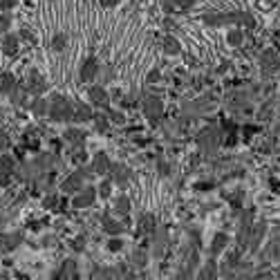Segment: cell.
<instances>
[{"mask_svg":"<svg viewBox=\"0 0 280 280\" xmlns=\"http://www.w3.org/2000/svg\"><path fill=\"white\" fill-rule=\"evenodd\" d=\"M50 119L54 121H72L74 117V103L63 94H52L50 96Z\"/></svg>","mask_w":280,"mask_h":280,"instance_id":"1","label":"cell"},{"mask_svg":"<svg viewBox=\"0 0 280 280\" xmlns=\"http://www.w3.org/2000/svg\"><path fill=\"white\" fill-rule=\"evenodd\" d=\"M25 88L32 96H43L47 92V81L36 67H32V70L25 74Z\"/></svg>","mask_w":280,"mask_h":280,"instance_id":"2","label":"cell"},{"mask_svg":"<svg viewBox=\"0 0 280 280\" xmlns=\"http://www.w3.org/2000/svg\"><path fill=\"white\" fill-rule=\"evenodd\" d=\"M197 146L202 148V153H215L220 146V132L215 128H204L197 134Z\"/></svg>","mask_w":280,"mask_h":280,"instance_id":"3","label":"cell"},{"mask_svg":"<svg viewBox=\"0 0 280 280\" xmlns=\"http://www.w3.org/2000/svg\"><path fill=\"white\" fill-rule=\"evenodd\" d=\"M83 182H85V173L79 168V171L70 173V175L65 177V182L61 184V191L67 193V195H72V193H79L81 188H83Z\"/></svg>","mask_w":280,"mask_h":280,"instance_id":"4","label":"cell"},{"mask_svg":"<svg viewBox=\"0 0 280 280\" xmlns=\"http://www.w3.org/2000/svg\"><path fill=\"white\" fill-rule=\"evenodd\" d=\"M96 200V188L92 186H83L79 193H74V200H72V206L74 209H88L92 206Z\"/></svg>","mask_w":280,"mask_h":280,"instance_id":"5","label":"cell"},{"mask_svg":"<svg viewBox=\"0 0 280 280\" xmlns=\"http://www.w3.org/2000/svg\"><path fill=\"white\" fill-rule=\"evenodd\" d=\"M142 110H144V114H146L148 121H157V119L164 114V103H162V99H157V96H146Z\"/></svg>","mask_w":280,"mask_h":280,"instance_id":"6","label":"cell"},{"mask_svg":"<svg viewBox=\"0 0 280 280\" xmlns=\"http://www.w3.org/2000/svg\"><path fill=\"white\" fill-rule=\"evenodd\" d=\"M260 67H262L264 74H273L280 70V56L273 50H264L260 56Z\"/></svg>","mask_w":280,"mask_h":280,"instance_id":"7","label":"cell"},{"mask_svg":"<svg viewBox=\"0 0 280 280\" xmlns=\"http://www.w3.org/2000/svg\"><path fill=\"white\" fill-rule=\"evenodd\" d=\"M16 171V162L12 155H0V186H7Z\"/></svg>","mask_w":280,"mask_h":280,"instance_id":"8","label":"cell"},{"mask_svg":"<svg viewBox=\"0 0 280 280\" xmlns=\"http://www.w3.org/2000/svg\"><path fill=\"white\" fill-rule=\"evenodd\" d=\"M96 74H99V61H96L94 56H90V59H85L83 63H81L79 79L83 81V83H90V81H92Z\"/></svg>","mask_w":280,"mask_h":280,"instance_id":"9","label":"cell"},{"mask_svg":"<svg viewBox=\"0 0 280 280\" xmlns=\"http://www.w3.org/2000/svg\"><path fill=\"white\" fill-rule=\"evenodd\" d=\"M0 47H3V54L5 56H16L18 54V47H21V38L16 36V34H3V43H0Z\"/></svg>","mask_w":280,"mask_h":280,"instance_id":"10","label":"cell"},{"mask_svg":"<svg viewBox=\"0 0 280 280\" xmlns=\"http://www.w3.org/2000/svg\"><path fill=\"white\" fill-rule=\"evenodd\" d=\"M110 177H112V182H117L119 186H125L130 180V171L123 166V164H110Z\"/></svg>","mask_w":280,"mask_h":280,"instance_id":"11","label":"cell"},{"mask_svg":"<svg viewBox=\"0 0 280 280\" xmlns=\"http://www.w3.org/2000/svg\"><path fill=\"white\" fill-rule=\"evenodd\" d=\"M23 242L21 233H0V253H7V251L16 249Z\"/></svg>","mask_w":280,"mask_h":280,"instance_id":"12","label":"cell"},{"mask_svg":"<svg viewBox=\"0 0 280 280\" xmlns=\"http://www.w3.org/2000/svg\"><path fill=\"white\" fill-rule=\"evenodd\" d=\"M90 101H92L94 105L108 108V103H110V94L105 92L103 85H92V88H90Z\"/></svg>","mask_w":280,"mask_h":280,"instance_id":"13","label":"cell"},{"mask_svg":"<svg viewBox=\"0 0 280 280\" xmlns=\"http://www.w3.org/2000/svg\"><path fill=\"white\" fill-rule=\"evenodd\" d=\"M90 119H94L92 108H90L88 103H74V117H72V121L85 123V121H90Z\"/></svg>","mask_w":280,"mask_h":280,"instance_id":"14","label":"cell"},{"mask_svg":"<svg viewBox=\"0 0 280 280\" xmlns=\"http://www.w3.org/2000/svg\"><path fill=\"white\" fill-rule=\"evenodd\" d=\"M110 157L105 155V153H96V155L92 157V171L96 173V175H105V173L110 171Z\"/></svg>","mask_w":280,"mask_h":280,"instance_id":"15","label":"cell"},{"mask_svg":"<svg viewBox=\"0 0 280 280\" xmlns=\"http://www.w3.org/2000/svg\"><path fill=\"white\" fill-rule=\"evenodd\" d=\"M27 96H30L27 88H23L21 83H16L14 85V90H12V94H9V99H12V105L23 108V105H27Z\"/></svg>","mask_w":280,"mask_h":280,"instance_id":"16","label":"cell"},{"mask_svg":"<svg viewBox=\"0 0 280 280\" xmlns=\"http://www.w3.org/2000/svg\"><path fill=\"white\" fill-rule=\"evenodd\" d=\"M63 139H65L67 144H72L74 148H81L83 146V142H85L83 130H79V128H67L65 132H63Z\"/></svg>","mask_w":280,"mask_h":280,"instance_id":"17","label":"cell"},{"mask_svg":"<svg viewBox=\"0 0 280 280\" xmlns=\"http://www.w3.org/2000/svg\"><path fill=\"white\" fill-rule=\"evenodd\" d=\"M251 238V213L242 215V222H240V231H238V242L240 244H247Z\"/></svg>","mask_w":280,"mask_h":280,"instance_id":"18","label":"cell"},{"mask_svg":"<svg viewBox=\"0 0 280 280\" xmlns=\"http://www.w3.org/2000/svg\"><path fill=\"white\" fill-rule=\"evenodd\" d=\"M18 177H21L23 182H34L41 177V173L36 171V166H34V162H25L21 166V171H18Z\"/></svg>","mask_w":280,"mask_h":280,"instance_id":"19","label":"cell"},{"mask_svg":"<svg viewBox=\"0 0 280 280\" xmlns=\"http://www.w3.org/2000/svg\"><path fill=\"white\" fill-rule=\"evenodd\" d=\"M56 278H79V273H76V260L67 258L65 262L61 264L59 273H56Z\"/></svg>","mask_w":280,"mask_h":280,"instance_id":"20","label":"cell"},{"mask_svg":"<svg viewBox=\"0 0 280 280\" xmlns=\"http://www.w3.org/2000/svg\"><path fill=\"white\" fill-rule=\"evenodd\" d=\"M101 226H103V231L108 235H117V233H121L123 231V226L119 224L117 220L110 218V215H101Z\"/></svg>","mask_w":280,"mask_h":280,"instance_id":"21","label":"cell"},{"mask_svg":"<svg viewBox=\"0 0 280 280\" xmlns=\"http://www.w3.org/2000/svg\"><path fill=\"white\" fill-rule=\"evenodd\" d=\"M47 112H50V101L43 99V96H36L32 103V114L34 117H45Z\"/></svg>","mask_w":280,"mask_h":280,"instance_id":"22","label":"cell"},{"mask_svg":"<svg viewBox=\"0 0 280 280\" xmlns=\"http://www.w3.org/2000/svg\"><path fill=\"white\" fill-rule=\"evenodd\" d=\"M14 85H16V79L9 72H0V94H12Z\"/></svg>","mask_w":280,"mask_h":280,"instance_id":"23","label":"cell"},{"mask_svg":"<svg viewBox=\"0 0 280 280\" xmlns=\"http://www.w3.org/2000/svg\"><path fill=\"white\" fill-rule=\"evenodd\" d=\"M226 242H229V240H226L224 233H218V235H215L213 242H211V258H218L222 251L226 249Z\"/></svg>","mask_w":280,"mask_h":280,"instance_id":"24","label":"cell"},{"mask_svg":"<svg viewBox=\"0 0 280 280\" xmlns=\"http://www.w3.org/2000/svg\"><path fill=\"white\" fill-rule=\"evenodd\" d=\"M155 226H157V222L153 215H144L137 224V231L139 233H155Z\"/></svg>","mask_w":280,"mask_h":280,"instance_id":"25","label":"cell"},{"mask_svg":"<svg viewBox=\"0 0 280 280\" xmlns=\"http://www.w3.org/2000/svg\"><path fill=\"white\" fill-rule=\"evenodd\" d=\"M209 25H224V23H233V14H211L206 16Z\"/></svg>","mask_w":280,"mask_h":280,"instance_id":"26","label":"cell"},{"mask_svg":"<svg viewBox=\"0 0 280 280\" xmlns=\"http://www.w3.org/2000/svg\"><path fill=\"white\" fill-rule=\"evenodd\" d=\"M114 213H119V215L130 213V200L125 195H119L117 200H114Z\"/></svg>","mask_w":280,"mask_h":280,"instance_id":"27","label":"cell"},{"mask_svg":"<svg viewBox=\"0 0 280 280\" xmlns=\"http://www.w3.org/2000/svg\"><path fill=\"white\" fill-rule=\"evenodd\" d=\"M264 231H267V224H264V222H260L258 229H255V233H253V238H251V251L258 249V244H260V240H262Z\"/></svg>","mask_w":280,"mask_h":280,"instance_id":"28","label":"cell"},{"mask_svg":"<svg viewBox=\"0 0 280 280\" xmlns=\"http://www.w3.org/2000/svg\"><path fill=\"white\" fill-rule=\"evenodd\" d=\"M180 41H177V38H166V41H164V52H166V54H180Z\"/></svg>","mask_w":280,"mask_h":280,"instance_id":"29","label":"cell"},{"mask_svg":"<svg viewBox=\"0 0 280 280\" xmlns=\"http://www.w3.org/2000/svg\"><path fill=\"white\" fill-rule=\"evenodd\" d=\"M215 276H218V267H215L213 260H209V262L204 264V269H202L200 278H215Z\"/></svg>","mask_w":280,"mask_h":280,"instance_id":"30","label":"cell"},{"mask_svg":"<svg viewBox=\"0 0 280 280\" xmlns=\"http://www.w3.org/2000/svg\"><path fill=\"white\" fill-rule=\"evenodd\" d=\"M65 45H67V36H65V34H56V36L52 38V50L61 52V50H65Z\"/></svg>","mask_w":280,"mask_h":280,"instance_id":"31","label":"cell"},{"mask_svg":"<svg viewBox=\"0 0 280 280\" xmlns=\"http://www.w3.org/2000/svg\"><path fill=\"white\" fill-rule=\"evenodd\" d=\"M130 260H132V264H137L139 269L146 267V262H148V258H146V253H144V251H134V253L130 255Z\"/></svg>","mask_w":280,"mask_h":280,"instance_id":"32","label":"cell"},{"mask_svg":"<svg viewBox=\"0 0 280 280\" xmlns=\"http://www.w3.org/2000/svg\"><path fill=\"white\" fill-rule=\"evenodd\" d=\"M9 27H12V16H9L7 12H3V14H0V36H3V34H7Z\"/></svg>","mask_w":280,"mask_h":280,"instance_id":"33","label":"cell"},{"mask_svg":"<svg viewBox=\"0 0 280 280\" xmlns=\"http://www.w3.org/2000/svg\"><path fill=\"white\" fill-rule=\"evenodd\" d=\"M94 128H96V132H108L110 130V123H108V117H94Z\"/></svg>","mask_w":280,"mask_h":280,"instance_id":"34","label":"cell"},{"mask_svg":"<svg viewBox=\"0 0 280 280\" xmlns=\"http://www.w3.org/2000/svg\"><path fill=\"white\" fill-rule=\"evenodd\" d=\"M96 193H99L103 200H105V197H110V193H112V180H110V182H108V180L101 182L99 188H96Z\"/></svg>","mask_w":280,"mask_h":280,"instance_id":"35","label":"cell"},{"mask_svg":"<svg viewBox=\"0 0 280 280\" xmlns=\"http://www.w3.org/2000/svg\"><path fill=\"white\" fill-rule=\"evenodd\" d=\"M226 41H229V45H233V47H238L240 45V43H242V34H240V32H229V34H226Z\"/></svg>","mask_w":280,"mask_h":280,"instance_id":"36","label":"cell"},{"mask_svg":"<svg viewBox=\"0 0 280 280\" xmlns=\"http://www.w3.org/2000/svg\"><path fill=\"white\" fill-rule=\"evenodd\" d=\"M99 72L103 74V76H101V85H103V83H108V81H112V67H110V65L99 67Z\"/></svg>","mask_w":280,"mask_h":280,"instance_id":"37","label":"cell"},{"mask_svg":"<svg viewBox=\"0 0 280 280\" xmlns=\"http://www.w3.org/2000/svg\"><path fill=\"white\" fill-rule=\"evenodd\" d=\"M164 244H166V233H164V231H159V235H157V244H155V255H162Z\"/></svg>","mask_w":280,"mask_h":280,"instance_id":"38","label":"cell"},{"mask_svg":"<svg viewBox=\"0 0 280 280\" xmlns=\"http://www.w3.org/2000/svg\"><path fill=\"white\" fill-rule=\"evenodd\" d=\"M56 200H59L56 195H47L45 200H43V206H45V209H54V206H56Z\"/></svg>","mask_w":280,"mask_h":280,"instance_id":"39","label":"cell"},{"mask_svg":"<svg viewBox=\"0 0 280 280\" xmlns=\"http://www.w3.org/2000/svg\"><path fill=\"white\" fill-rule=\"evenodd\" d=\"M16 0H0V12H12Z\"/></svg>","mask_w":280,"mask_h":280,"instance_id":"40","label":"cell"},{"mask_svg":"<svg viewBox=\"0 0 280 280\" xmlns=\"http://www.w3.org/2000/svg\"><path fill=\"white\" fill-rule=\"evenodd\" d=\"M173 3H175L177 7H182V9H191L193 5L197 3V0H173Z\"/></svg>","mask_w":280,"mask_h":280,"instance_id":"41","label":"cell"},{"mask_svg":"<svg viewBox=\"0 0 280 280\" xmlns=\"http://www.w3.org/2000/svg\"><path fill=\"white\" fill-rule=\"evenodd\" d=\"M9 146V139H7V132H5L3 128H0V153L5 151V148Z\"/></svg>","mask_w":280,"mask_h":280,"instance_id":"42","label":"cell"},{"mask_svg":"<svg viewBox=\"0 0 280 280\" xmlns=\"http://www.w3.org/2000/svg\"><path fill=\"white\" fill-rule=\"evenodd\" d=\"M110 119H112L114 123H123L125 121V117L121 112H119V110H112V112H110Z\"/></svg>","mask_w":280,"mask_h":280,"instance_id":"43","label":"cell"},{"mask_svg":"<svg viewBox=\"0 0 280 280\" xmlns=\"http://www.w3.org/2000/svg\"><path fill=\"white\" fill-rule=\"evenodd\" d=\"M121 247H123V242H121V240H117V238H112V240L108 242V249H110V251H119Z\"/></svg>","mask_w":280,"mask_h":280,"instance_id":"44","label":"cell"},{"mask_svg":"<svg viewBox=\"0 0 280 280\" xmlns=\"http://www.w3.org/2000/svg\"><path fill=\"white\" fill-rule=\"evenodd\" d=\"M157 168H159V173H162V175H168V173H171V166H168V164L164 162V159L157 164Z\"/></svg>","mask_w":280,"mask_h":280,"instance_id":"45","label":"cell"},{"mask_svg":"<svg viewBox=\"0 0 280 280\" xmlns=\"http://www.w3.org/2000/svg\"><path fill=\"white\" fill-rule=\"evenodd\" d=\"M117 3H119V0H101V5H103V7H114Z\"/></svg>","mask_w":280,"mask_h":280,"instance_id":"46","label":"cell"},{"mask_svg":"<svg viewBox=\"0 0 280 280\" xmlns=\"http://www.w3.org/2000/svg\"><path fill=\"white\" fill-rule=\"evenodd\" d=\"M21 36H23V38H27V41H30V38H32V32H27V30H23V32H21Z\"/></svg>","mask_w":280,"mask_h":280,"instance_id":"47","label":"cell"}]
</instances>
